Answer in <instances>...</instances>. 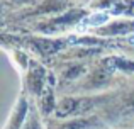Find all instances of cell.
Listing matches in <instances>:
<instances>
[{"label": "cell", "mask_w": 134, "mask_h": 129, "mask_svg": "<svg viewBox=\"0 0 134 129\" xmlns=\"http://www.w3.org/2000/svg\"><path fill=\"white\" fill-rule=\"evenodd\" d=\"M92 107V102L87 99H63L54 109L56 117H76L85 114Z\"/></svg>", "instance_id": "1"}, {"label": "cell", "mask_w": 134, "mask_h": 129, "mask_svg": "<svg viewBox=\"0 0 134 129\" xmlns=\"http://www.w3.org/2000/svg\"><path fill=\"white\" fill-rule=\"evenodd\" d=\"M98 10H107L114 15L134 17V0H97Z\"/></svg>", "instance_id": "2"}, {"label": "cell", "mask_w": 134, "mask_h": 129, "mask_svg": "<svg viewBox=\"0 0 134 129\" xmlns=\"http://www.w3.org/2000/svg\"><path fill=\"white\" fill-rule=\"evenodd\" d=\"M109 20H110V12L107 10H95L92 15L85 17V19H80V24L76 26V31H82V32H87V29L90 27H95V29H100V27L107 26Z\"/></svg>", "instance_id": "3"}, {"label": "cell", "mask_w": 134, "mask_h": 129, "mask_svg": "<svg viewBox=\"0 0 134 129\" xmlns=\"http://www.w3.org/2000/svg\"><path fill=\"white\" fill-rule=\"evenodd\" d=\"M134 32V22L131 20H114L107 26L98 29V36L109 37V36H127Z\"/></svg>", "instance_id": "4"}, {"label": "cell", "mask_w": 134, "mask_h": 129, "mask_svg": "<svg viewBox=\"0 0 134 129\" xmlns=\"http://www.w3.org/2000/svg\"><path fill=\"white\" fill-rule=\"evenodd\" d=\"M44 70L41 68V66H34L32 70L29 71V87L32 92H37V93H43L44 88H41V87H44L43 80H44Z\"/></svg>", "instance_id": "5"}, {"label": "cell", "mask_w": 134, "mask_h": 129, "mask_svg": "<svg viewBox=\"0 0 134 129\" xmlns=\"http://www.w3.org/2000/svg\"><path fill=\"white\" fill-rule=\"evenodd\" d=\"M56 105H58V104L54 102V93H53V90L49 88V87H46L44 92L41 93V109H43V112L49 114L51 110L54 112Z\"/></svg>", "instance_id": "6"}, {"label": "cell", "mask_w": 134, "mask_h": 129, "mask_svg": "<svg viewBox=\"0 0 134 129\" xmlns=\"http://www.w3.org/2000/svg\"><path fill=\"white\" fill-rule=\"evenodd\" d=\"M24 129H43L39 124V121H37L36 116H32L31 119H27V122L24 124Z\"/></svg>", "instance_id": "7"}, {"label": "cell", "mask_w": 134, "mask_h": 129, "mask_svg": "<svg viewBox=\"0 0 134 129\" xmlns=\"http://www.w3.org/2000/svg\"><path fill=\"white\" fill-rule=\"evenodd\" d=\"M132 104H134V99H132Z\"/></svg>", "instance_id": "8"}]
</instances>
